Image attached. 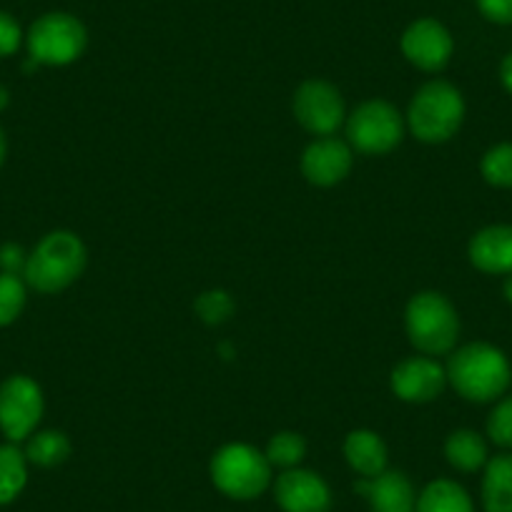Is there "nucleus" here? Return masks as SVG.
Returning a JSON list of instances; mask_svg holds the SVG:
<instances>
[{
	"label": "nucleus",
	"mask_w": 512,
	"mask_h": 512,
	"mask_svg": "<svg viewBox=\"0 0 512 512\" xmlns=\"http://www.w3.org/2000/svg\"><path fill=\"white\" fill-rule=\"evenodd\" d=\"M445 457L457 470L475 472L482 465H487V445L477 432L457 430L447 437Z\"/></svg>",
	"instance_id": "19"
},
{
	"label": "nucleus",
	"mask_w": 512,
	"mask_h": 512,
	"mask_svg": "<svg viewBox=\"0 0 512 512\" xmlns=\"http://www.w3.org/2000/svg\"><path fill=\"white\" fill-rule=\"evenodd\" d=\"M500 81H502V86H505L507 91L512 93V53L505 58V61H502V66H500Z\"/></svg>",
	"instance_id": "30"
},
{
	"label": "nucleus",
	"mask_w": 512,
	"mask_h": 512,
	"mask_svg": "<svg viewBox=\"0 0 512 512\" xmlns=\"http://www.w3.org/2000/svg\"><path fill=\"white\" fill-rule=\"evenodd\" d=\"M211 480L234 500H254L272 482V465L256 447L231 442L211 457Z\"/></svg>",
	"instance_id": "4"
},
{
	"label": "nucleus",
	"mask_w": 512,
	"mask_h": 512,
	"mask_svg": "<svg viewBox=\"0 0 512 512\" xmlns=\"http://www.w3.org/2000/svg\"><path fill=\"white\" fill-rule=\"evenodd\" d=\"M86 246L71 231H51L28 254L23 277L36 292L56 294L71 287L86 269Z\"/></svg>",
	"instance_id": "2"
},
{
	"label": "nucleus",
	"mask_w": 512,
	"mask_h": 512,
	"mask_svg": "<svg viewBox=\"0 0 512 512\" xmlns=\"http://www.w3.org/2000/svg\"><path fill=\"white\" fill-rule=\"evenodd\" d=\"M482 16L497 26H512V0H477Z\"/></svg>",
	"instance_id": "28"
},
{
	"label": "nucleus",
	"mask_w": 512,
	"mask_h": 512,
	"mask_svg": "<svg viewBox=\"0 0 512 512\" xmlns=\"http://www.w3.org/2000/svg\"><path fill=\"white\" fill-rule=\"evenodd\" d=\"M43 417V392L26 374H13L0 384V430L11 442L33 435Z\"/></svg>",
	"instance_id": "8"
},
{
	"label": "nucleus",
	"mask_w": 512,
	"mask_h": 512,
	"mask_svg": "<svg viewBox=\"0 0 512 512\" xmlns=\"http://www.w3.org/2000/svg\"><path fill=\"white\" fill-rule=\"evenodd\" d=\"M68 455H71V440L58 430L36 432L26 447V460L38 467H56L66 462Z\"/></svg>",
	"instance_id": "21"
},
{
	"label": "nucleus",
	"mask_w": 512,
	"mask_h": 512,
	"mask_svg": "<svg viewBox=\"0 0 512 512\" xmlns=\"http://www.w3.org/2000/svg\"><path fill=\"white\" fill-rule=\"evenodd\" d=\"M349 144L359 154L382 156L397 149L405 136V123L397 108L387 101H367L347 121Z\"/></svg>",
	"instance_id": "7"
},
{
	"label": "nucleus",
	"mask_w": 512,
	"mask_h": 512,
	"mask_svg": "<svg viewBox=\"0 0 512 512\" xmlns=\"http://www.w3.org/2000/svg\"><path fill=\"white\" fill-rule=\"evenodd\" d=\"M234 312V302L226 292L214 289V292H206L196 299V314L204 319L206 324H221L231 317Z\"/></svg>",
	"instance_id": "25"
},
{
	"label": "nucleus",
	"mask_w": 512,
	"mask_h": 512,
	"mask_svg": "<svg viewBox=\"0 0 512 512\" xmlns=\"http://www.w3.org/2000/svg\"><path fill=\"white\" fill-rule=\"evenodd\" d=\"M417 512H475L465 487L452 480H435L417 497Z\"/></svg>",
	"instance_id": "18"
},
{
	"label": "nucleus",
	"mask_w": 512,
	"mask_h": 512,
	"mask_svg": "<svg viewBox=\"0 0 512 512\" xmlns=\"http://www.w3.org/2000/svg\"><path fill=\"white\" fill-rule=\"evenodd\" d=\"M455 43L450 31L435 18H420L402 36V53L422 71H442L450 63Z\"/></svg>",
	"instance_id": "10"
},
{
	"label": "nucleus",
	"mask_w": 512,
	"mask_h": 512,
	"mask_svg": "<svg viewBox=\"0 0 512 512\" xmlns=\"http://www.w3.org/2000/svg\"><path fill=\"white\" fill-rule=\"evenodd\" d=\"M28 480L26 452L16 445H0V505L16 500Z\"/></svg>",
	"instance_id": "20"
},
{
	"label": "nucleus",
	"mask_w": 512,
	"mask_h": 512,
	"mask_svg": "<svg viewBox=\"0 0 512 512\" xmlns=\"http://www.w3.org/2000/svg\"><path fill=\"white\" fill-rule=\"evenodd\" d=\"M465 121L462 93L447 81H430L415 93L407 111L412 134L425 144H442L460 131Z\"/></svg>",
	"instance_id": "3"
},
{
	"label": "nucleus",
	"mask_w": 512,
	"mask_h": 512,
	"mask_svg": "<svg viewBox=\"0 0 512 512\" xmlns=\"http://www.w3.org/2000/svg\"><path fill=\"white\" fill-rule=\"evenodd\" d=\"M472 267L485 274H512V226L495 224L477 231L470 241Z\"/></svg>",
	"instance_id": "15"
},
{
	"label": "nucleus",
	"mask_w": 512,
	"mask_h": 512,
	"mask_svg": "<svg viewBox=\"0 0 512 512\" xmlns=\"http://www.w3.org/2000/svg\"><path fill=\"white\" fill-rule=\"evenodd\" d=\"M279 507L284 512H329L332 507V490L327 482L312 470H284L277 477L274 487Z\"/></svg>",
	"instance_id": "12"
},
{
	"label": "nucleus",
	"mask_w": 512,
	"mask_h": 512,
	"mask_svg": "<svg viewBox=\"0 0 512 512\" xmlns=\"http://www.w3.org/2000/svg\"><path fill=\"white\" fill-rule=\"evenodd\" d=\"M407 337L420 352L445 354L455 347L460 319L447 297L437 292H420L410 299L405 312Z\"/></svg>",
	"instance_id": "5"
},
{
	"label": "nucleus",
	"mask_w": 512,
	"mask_h": 512,
	"mask_svg": "<svg viewBox=\"0 0 512 512\" xmlns=\"http://www.w3.org/2000/svg\"><path fill=\"white\" fill-rule=\"evenodd\" d=\"M352 171V149L344 141L322 136L302 156V174L314 186H334Z\"/></svg>",
	"instance_id": "13"
},
{
	"label": "nucleus",
	"mask_w": 512,
	"mask_h": 512,
	"mask_svg": "<svg viewBox=\"0 0 512 512\" xmlns=\"http://www.w3.org/2000/svg\"><path fill=\"white\" fill-rule=\"evenodd\" d=\"M294 116L307 131L332 136L344 121V101L327 81H304L294 93Z\"/></svg>",
	"instance_id": "9"
},
{
	"label": "nucleus",
	"mask_w": 512,
	"mask_h": 512,
	"mask_svg": "<svg viewBox=\"0 0 512 512\" xmlns=\"http://www.w3.org/2000/svg\"><path fill=\"white\" fill-rule=\"evenodd\" d=\"M0 267L6 274H16L18 269H26V256H23L21 246L6 244L0 249Z\"/></svg>",
	"instance_id": "29"
},
{
	"label": "nucleus",
	"mask_w": 512,
	"mask_h": 512,
	"mask_svg": "<svg viewBox=\"0 0 512 512\" xmlns=\"http://www.w3.org/2000/svg\"><path fill=\"white\" fill-rule=\"evenodd\" d=\"M502 292H505V299H507V302L512 304V274H507L505 287H502Z\"/></svg>",
	"instance_id": "32"
},
{
	"label": "nucleus",
	"mask_w": 512,
	"mask_h": 512,
	"mask_svg": "<svg viewBox=\"0 0 512 512\" xmlns=\"http://www.w3.org/2000/svg\"><path fill=\"white\" fill-rule=\"evenodd\" d=\"M6 154H8V141H6V134H3V128H0V166H3V161H6Z\"/></svg>",
	"instance_id": "31"
},
{
	"label": "nucleus",
	"mask_w": 512,
	"mask_h": 512,
	"mask_svg": "<svg viewBox=\"0 0 512 512\" xmlns=\"http://www.w3.org/2000/svg\"><path fill=\"white\" fill-rule=\"evenodd\" d=\"M447 384L445 367L430 357H410L392 369L390 387L402 402H432Z\"/></svg>",
	"instance_id": "11"
},
{
	"label": "nucleus",
	"mask_w": 512,
	"mask_h": 512,
	"mask_svg": "<svg viewBox=\"0 0 512 512\" xmlns=\"http://www.w3.org/2000/svg\"><path fill=\"white\" fill-rule=\"evenodd\" d=\"M482 505L485 512H512V455H497L487 462Z\"/></svg>",
	"instance_id": "17"
},
{
	"label": "nucleus",
	"mask_w": 512,
	"mask_h": 512,
	"mask_svg": "<svg viewBox=\"0 0 512 512\" xmlns=\"http://www.w3.org/2000/svg\"><path fill=\"white\" fill-rule=\"evenodd\" d=\"M88 33L71 13H46L28 31V53L38 66H68L86 51Z\"/></svg>",
	"instance_id": "6"
},
{
	"label": "nucleus",
	"mask_w": 512,
	"mask_h": 512,
	"mask_svg": "<svg viewBox=\"0 0 512 512\" xmlns=\"http://www.w3.org/2000/svg\"><path fill=\"white\" fill-rule=\"evenodd\" d=\"M487 435L495 445L512 447V395L497 402L490 420H487Z\"/></svg>",
	"instance_id": "26"
},
{
	"label": "nucleus",
	"mask_w": 512,
	"mask_h": 512,
	"mask_svg": "<svg viewBox=\"0 0 512 512\" xmlns=\"http://www.w3.org/2000/svg\"><path fill=\"white\" fill-rule=\"evenodd\" d=\"M26 307V284L18 274L0 272V327L16 322Z\"/></svg>",
	"instance_id": "24"
},
{
	"label": "nucleus",
	"mask_w": 512,
	"mask_h": 512,
	"mask_svg": "<svg viewBox=\"0 0 512 512\" xmlns=\"http://www.w3.org/2000/svg\"><path fill=\"white\" fill-rule=\"evenodd\" d=\"M344 457L362 477H377L387 470V445L372 430H354L344 440Z\"/></svg>",
	"instance_id": "16"
},
{
	"label": "nucleus",
	"mask_w": 512,
	"mask_h": 512,
	"mask_svg": "<svg viewBox=\"0 0 512 512\" xmlns=\"http://www.w3.org/2000/svg\"><path fill=\"white\" fill-rule=\"evenodd\" d=\"M354 490L367 497L372 512H417L415 487L402 472L384 470L377 477H364Z\"/></svg>",
	"instance_id": "14"
},
{
	"label": "nucleus",
	"mask_w": 512,
	"mask_h": 512,
	"mask_svg": "<svg viewBox=\"0 0 512 512\" xmlns=\"http://www.w3.org/2000/svg\"><path fill=\"white\" fill-rule=\"evenodd\" d=\"M267 460L272 467H284V470H292L307 455V442L297 432H277V435L269 440L267 445Z\"/></svg>",
	"instance_id": "22"
},
{
	"label": "nucleus",
	"mask_w": 512,
	"mask_h": 512,
	"mask_svg": "<svg viewBox=\"0 0 512 512\" xmlns=\"http://www.w3.org/2000/svg\"><path fill=\"white\" fill-rule=\"evenodd\" d=\"M8 106V91L3 86H0V108Z\"/></svg>",
	"instance_id": "33"
},
{
	"label": "nucleus",
	"mask_w": 512,
	"mask_h": 512,
	"mask_svg": "<svg viewBox=\"0 0 512 512\" xmlns=\"http://www.w3.org/2000/svg\"><path fill=\"white\" fill-rule=\"evenodd\" d=\"M23 31L11 13L0 11V58L13 56L21 48Z\"/></svg>",
	"instance_id": "27"
},
{
	"label": "nucleus",
	"mask_w": 512,
	"mask_h": 512,
	"mask_svg": "<svg viewBox=\"0 0 512 512\" xmlns=\"http://www.w3.org/2000/svg\"><path fill=\"white\" fill-rule=\"evenodd\" d=\"M482 179L497 189H512V144H497L482 156Z\"/></svg>",
	"instance_id": "23"
},
{
	"label": "nucleus",
	"mask_w": 512,
	"mask_h": 512,
	"mask_svg": "<svg viewBox=\"0 0 512 512\" xmlns=\"http://www.w3.org/2000/svg\"><path fill=\"white\" fill-rule=\"evenodd\" d=\"M447 382L470 402H492L507 392L512 367L505 354L487 342H472L457 349L447 362Z\"/></svg>",
	"instance_id": "1"
}]
</instances>
